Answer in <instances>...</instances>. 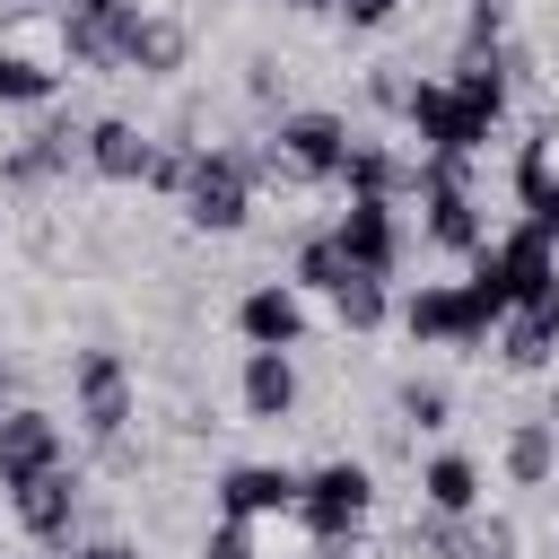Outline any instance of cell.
Listing matches in <instances>:
<instances>
[{
    "label": "cell",
    "mask_w": 559,
    "mask_h": 559,
    "mask_svg": "<svg viewBox=\"0 0 559 559\" xmlns=\"http://www.w3.org/2000/svg\"><path fill=\"white\" fill-rule=\"evenodd\" d=\"M253 148H201L192 157V183H183V218L201 227V236H227V227H245L253 218Z\"/></svg>",
    "instance_id": "obj_1"
},
{
    "label": "cell",
    "mask_w": 559,
    "mask_h": 559,
    "mask_svg": "<svg viewBox=\"0 0 559 559\" xmlns=\"http://www.w3.org/2000/svg\"><path fill=\"white\" fill-rule=\"evenodd\" d=\"M472 288L507 314V306H524V297H542V288H559V262H550V227L542 218H524L515 236H498V245H480V271H472Z\"/></svg>",
    "instance_id": "obj_2"
},
{
    "label": "cell",
    "mask_w": 559,
    "mask_h": 559,
    "mask_svg": "<svg viewBox=\"0 0 559 559\" xmlns=\"http://www.w3.org/2000/svg\"><path fill=\"white\" fill-rule=\"evenodd\" d=\"M262 175H297V183H332L349 166V122L341 114H288L271 131V148H253Z\"/></svg>",
    "instance_id": "obj_3"
},
{
    "label": "cell",
    "mask_w": 559,
    "mask_h": 559,
    "mask_svg": "<svg viewBox=\"0 0 559 559\" xmlns=\"http://www.w3.org/2000/svg\"><path fill=\"white\" fill-rule=\"evenodd\" d=\"M105 35H114V70H140V79H166L192 52V26L175 9H148V0H122L105 17Z\"/></svg>",
    "instance_id": "obj_4"
},
{
    "label": "cell",
    "mask_w": 559,
    "mask_h": 559,
    "mask_svg": "<svg viewBox=\"0 0 559 559\" xmlns=\"http://www.w3.org/2000/svg\"><path fill=\"white\" fill-rule=\"evenodd\" d=\"M419 210H428V236L445 253H480L489 245L480 201H472V157H419Z\"/></svg>",
    "instance_id": "obj_5"
},
{
    "label": "cell",
    "mask_w": 559,
    "mask_h": 559,
    "mask_svg": "<svg viewBox=\"0 0 559 559\" xmlns=\"http://www.w3.org/2000/svg\"><path fill=\"white\" fill-rule=\"evenodd\" d=\"M367 507H376L367 463H323V472L297 480V515L314 524V542H349V533L367 524Z\"/></svg>",
    "instance_id": "obj_6"
},
{
    "label": "cell",
    "mask_w": 559,
    "mask_h": 559,
    "mask_svg": "<svg viewBox=\"0 0 559 559\" xmlns=\"http://www.w3.org/2000/svg\"><path fill=\"white\" fill-rule=\"evenodd\" d=\"M402 323H411V341H489L498 306H489L472 280H428V288H411Z\"/></svg>",
    "instance_id": "obj_7"
},
{
    "label": "cell",
    "mask_w": 559,
    "mask_h": 559,
    "mask_svg": "<svg viewBox=\"0 0 559 559\" xmlns=\"http://www.w3.org/2000/svg\"><path fill=\"white\" fill-rule=\"evenodd\" d=\"M70 393H79V428L87 437H122L131 428V367L114 358V349H79L70 358Z\"/></svg>",
    "instance_id": "obj_8"
},
{
    "label": "cell",
    "mask_w": 559,
    "mask_h": 559,
    "mask_svg": "<svg viewBox=\"0 0 559 559\" xmlns=\"http://www.w3.org/2000/svg\"><path fill=\"white\" fill-rule=\"evenodd\" d=\"M332 245H341V262L349 271H393L402 262V227H393V201H367V192H349V210L332 218Z\"/></svg>",
    "instance_id": "obj_9"
},
{
    "label": "cell",
    "mask_w": 559,
    "mask_h": 559,
    "mask_svg": "<svg viewBox=\"0 0 559 559\" xmlns=\"http://www.w3.org/2000/svg\"><path fill=\"white\" fill-rule=\"evenodd\" d=\"M52 463H70L61 419H52V411H0V489L35 480V472H52Z\"/></svg>",
    "instance_id": "obj_10"
},
{
    "label": "cell",
    "mask_w": 559,
    "mask_h": 559,
    "mask_svg": "<svg viewBox=\"0 0 559 559\" xmlns=\"http://www.w3.org/2000/svg\"><path fill=\"white\" fill-rule=\"evenodd\" d=\"M9 507H17L26 542H70V524H79V472H70V463H52V472L17 480V489H9Z\"/></svg>",
    "instance_id": "obj_11"
},
{
    "label": "cell",
    "mask_w": 559,
    "mask_h": 559,
    "mask_svg": "<svg viewBox=\"0 0 559 559\" xmlns=\"http://www.w3.org/2000/svg\"><path fill=\"white\" fill-rule=\"evenodd\" d=\"M236 332H245L253 349H297V341H306L297 280H262V288H245V306H236Z\"/></svg>",
    "instance_id": "obj_12"
},
{
    "label": "cell",
    "mask_w": 559,
    "mask_h": 559,
    "mask_svg": "<svg viewBox=\"0 0 559 559\" xmlns=\"http://www.w3.org/2000/svg\"><path fill=\"white\" fill-rule=\"evenodd\" d=\"M288 507H297V472H280V463H236L218 480V515H236V524H262Z\"/></svg>",
    "instance_id": "obj_13"
},
{
    "label": "cell",
    "mask_w": 559,
    "mask_h": 559,
    "mask_svg": "<svg viewBox=\"0 0 559 559\" xmlns=\"http://www.w3.org/2000/svg\"><path fill=\"white\" fill-rule=\"evenodd\" d=\"M87 166H96L105 183H148V166H157V140H148L140 122L105 114V122H87Z\"/></svg>",
    "instance_id": "obj_14"
},
{
    "label": "cell",
    "mask_w": 559,
    "mask_h": 559,
    "mask_svg": "<svg viewBox=\"0 0 559 559\" xmlns=\"http://www.w3.org/2000/svg\"><path fill=\"white\" fill-rule=\"evenodd\" d=\"M550 349H559V288L507 306V323H498V358H507V367H542Z\"/></svg>",
    "instance_id": "obj_15"
},
{
    "label": "cell",
    "mask_w": 559,
    "mask_h": 559,
    "mask_svg": "<svg viewBox=\"0 0 559 559\" xmlns=\"http://www.w3.org/2000/svg\"><path fill=\"white\" fill-rule=\"evenodd\" d=\"M515 192H524V218H542V227L559 236V114L524 140V157H515Z\"/></svg>",
    "instance_id": "obj_16"
},
{
    "label": "cell",
    "mask_w": 559,
    "mask_h": 559,
    "mask_svg": "<svg viewBox=\"0 0 559 559\" xmlns=\"http://www.w3.org/2000/svg\"><path fill=\"white\" fill-rule=\"evenodd\" d=\"M70 157H87V131L44 122L26 148H9V157H0V175H9V183H52V175H70Z\"/></svg>",
    "instance_id": "obj_17"
},
{
    "label": "cell",
    "mask_w": 559,
    "mask_h": 559,
    "mask_svg": "<svg viewBox=\"0 0 559 559\" xmlns=\"http://www.w3.org/2000/svg\"><path fill=\"white\" fill-rule=\"evenodd\" d=\"M245 411H253V419H288V411H297V367H288V349H253V358H245Z\"/></svg>",
    "instance_id": "obj_18"
},
{
    "label": "cell",
    "mask_w": 559,
    "mask_h": 559,
    "mask_svg": "<svg viewBox=\"0 0 559 559\" xmlns=\"http://www.w3.org/2000/svg\"><path fill=\"white\" fill-rule=\"evenodd\" d=\"M341 183H349V192H367V201H393L402 183H419V166H402V157H393V148H376V140H349Z\"/></svg>",
    "instance_id": "obj_19"
},
{
    "label": "cell",
    "mask_w": 559,
    "mask_h": 559,
    "mask_svg": "<svg viewBox=\"0 0 559 559\" xmlns=\"http://www.w3.org/2000/svg\"><path fill=\"white\" fill-rule=\"evenodd\" d=\"M559 472V437H550V419H515L507 428V480L515 489H542Z\"/></svg>",
    "instance_id": "obj_20"
},
{
    "label": "cell",
    "mask_w": 559,
    "mask_h": 559,
    "mask_svg": "<svg viewBox=\"0 0 559 559\" xmlns=\"http://www.w3.org/2000/svg\"><path fill=\"white\" fill-rule=\"evenodd\" d=\"M419 489H428L437 515H472V507H480V463H472V454H437V463L419 472Z\"/></svg>",
    "instance_id": "obj_21"
},
{
    "label": "cell",
    "mask_w": 559,
    "mask_h": 559,
    "mask_svg": "<svg viewBox=\"0 0 559 559\" xmlns=\"http://www.w3.org/2000/svg\"><path fill=\"white\" fill-rule=\"evenodd\" d=\"M0 44H9V52H26V61H52V70H70L61 17H44V9H9V17H0Z\"/></svg>",
    "instance_id": "obj_22"
},
{
    "label": "cell",
    "mask_w": 559,
    "mask_h": 559,
    "mask_svg": "<svg viewBox=\"0 0 559 559\" xmlns=\"http://www.w3.org/2000/svg\"><path fill=\"white\" fill-rule=\"evenodd\" d=\"M52 87H61V70H52V61H26V52H9V44H0V105H44Z\"/></svg>",
    "instance_id": "obj_23"
},
{
    "label": "cell",
    "mask_w": 559,
    "mask_h": 559,
    "mask_svg": "<svg viewBox=\"0 0 559 559\" xmlns=\"http://www.w3.org/2000/svg\"><path fill=\"white\" fill-rule=\"evenodd\" d=\"M332 314H341L349 332H376V323H384V280H376V271H349V280L332 288Z\"/></svg>",
    "instance_id": "obj_24"
},
{
    "label": "cell",
    "mask_w": 559,
    "mask_h": 559,
    "mask_svg": "<svg viewBox=\"0 0 559 559\" xmlns=\"http://www.w3.org/2000/svg\"><path fill=\"white\" fill-rule=\"evenodd\" d=\"M341 280H349L341 245H332V236H306V245H297V288H323V297H332Z\"/></svg>",
    "instance_id": "obj_25"
},
{
    "label": "cell",
    "mask_w": 559,
    "mask_h": 559,
    "mask_svg": "<svg viewBox=\"0 0 559 559\" xmlns=\"http://www.w3.org/2000/svg\"><path fill=\"white\" fill-rule=\"evenodd\" d=\"M445 411H454L445 384H419V376L402 384V419H411V428H445Z\"/></svg>",
    "instance_id": "obj_26"
},
{
    "label": "cell",
    "mask_w": 559,
    "mask_h": 559,
    "mask_svg": "<svg viewBox=\"0 0 559 559\" xmlns=\"http://www.w3.org/2000/svg\"><path fill=\"white\" fill-rule=\"evenodd\" d=\"M192 157H201V148H157V166H148V183L183 201V183H192Z\"/></svg>",
    "instance_id": "obj_27"
},
{
    "label": "cell",
    "mask_w": 559,
    "mask_h": 559,
    "mask_svg": "<svg viewBox=\"0 0 559 559\" xmlns=\"http://www.w3.org/2000/svg\"><path fill=\"white\" fill-rule=\"evenodd\" d=\"M201 559H262V550H253V524H236V515H227V524L210 533V550H201Z\"/></svg>",
    "instance_id": "obj_28"
},
{
    "label": "cell",
    "mask_w": 559,
    "mask_h": 559,
    "mask_svg": "<svg viewBox=\"0 0 559 559\" xmlns=\"http://www.w3.org/2000/svg\"><path fill=\"white\" fill-rule=\"evenodd\" d=\"M332 9H341L349 26H393V9H402V0H332Z\"/></svg>",
    "instance_id": "obj_29"
},
{
    "label": "cell",
    "mask_w": 559,
    "mask_h": 559,
    "mask_svg": "<svg viewBox=\"0 0 559 559\" xmlns=\"http://www.w3.org/2000/svg\"><path fill=\"white\" fill-rule=\"evenodd\" d=\"M79 559H140V550H131V542H87Z\"/></svg>",
    "instance_id": "obj_30"
},
{
    "label": "cell",
    "mask_w": 559,
    "mask_h": 559,
    "mask_svg": "<svg viewBox=\"0 0 559 559\" xmlns=\"http://www.w3.org/2000/svg\"><path fill=\"white\" fill-rule=\"evenodd\" d=\"M61 9H79V17H114L122 0H61Z\"/></svg>",
    "instance_id": "obj_31"
},
{
    "label": "cell",
    "mask_w": 559,
    "mask_h": 559,
    "mask_svg": "<svg viewBox=\"0 0 559 559\" xmlns=\"http://www.w3.org/2000/svg\"><path fill=\"white\" fill-rule=\"evenodd\" d=\"M306 559H349V550H341V542H323V550H306Z\"/></svg>",
    "instance_id": "obj_32"
},
{
    "label": "cell",
    "mask_w": 559,
    "mask_h": 559,
    "mask_svg": "<svg viewBox=\"0 0 559 559\" xmlns=\"http://www.w3.org/2000/svg\"><path fill=\"white\" fill-rule=\"evenodd\" d=\"M288 9H332V0H288Z\"/></svg>",
    "instance_id": "obj_33"
},
{
    "label": "cell",
    "mask_w": 559,
    "mask_h": 559,
    "mask_svg": "<svg viewBox=\"0 0 559 559\" xmlns=\"http://www.w3.org/2000/svg\"><path fill=\"white\" fill-rule=\"evenodd\" d=\"M0 402H9V358H0Z\"/></svg>",
    "instance_id": "obj_34"
}]
</instances>
